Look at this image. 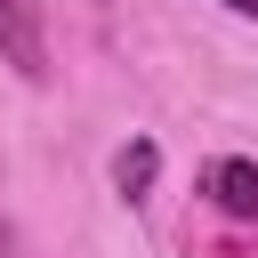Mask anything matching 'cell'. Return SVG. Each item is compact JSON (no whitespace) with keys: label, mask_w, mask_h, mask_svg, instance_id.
<instances>
[{"label":"cell","mask_w":258,"mask_h":258,"mask_svg":"<svg viewBox=\"0 0 258 258\" xmlns=\"http://www.w3.org/2000/svg\"><path fill=\"white\" fill-rule=\"evenodd\" d=\"M0 64L24 81H48V8L40 0H0Z\"/></svg>","instance_id":"cell-1"},{"label":"cell","mask_w":258,"mask_h":258,"mask_svg":"<svg viewBox=\"0 0 258 258\" xmlns=\"http://www.w3.org/2000/svg\"><path fill=\"white\" fill-rule=\"evenodd\" d=\"M210 202L226 210V218H258V161H242V153H226V161H210Z\"/></svg>","instance_id":"cell-2"},{"label":"cell","mask_w":258,"mask_h":258,"mask_svg":"<svg viewBox=\"0 0 258 258\" xmlns=\"http://www.w3.org/2000/svg\"><path fill=\"white\" fill-rule=\"evenodd\" d=\"M153 169H161V153H153V145H129V153H121V161H113V185H121V194H129V202H137V194H145V185H153Z\"/></svg>","instance_id":"cell-3"},{"label":"cell","mask_w":258,"mask_h":258,"mask_svg":"<svg viewBox=\"0 0 258 258\" xmlns=\"http://www.w3.org/2000/svg\"><path fill=\"white\" fill-rule=\"evenodd\" d=\"M226 8H234V16H258V0H226Z\"/></svg>","instance_id":"cell-4"}]
</instances>
